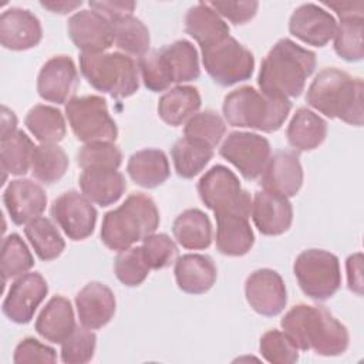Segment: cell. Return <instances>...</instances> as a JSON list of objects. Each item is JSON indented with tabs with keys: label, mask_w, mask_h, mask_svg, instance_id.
<instances>
[{
	"label": "cell",
	"mask_w": 364,
	"mask_h": 364,
	"mask_svg": "<svg viewBox=\"0 0 364 364\" xmlns=\"http://www.w3.org/2000/svg\"><path fill=\"white\" fill-rule=\"evenodd\" d=\"M280 326L299 350H313L318 355H340L350 343L347 327L324 306L297 304L284 314Z\"/></svg>",
	"instance_id": "obj_1"
},
{
	"label": "cell",
	"mask_w": 364,
	"mask_h": 364,
	"mask_svg": "<svg viewBox=\"0 0 364 364\" xmlns=\"http://www.w3.org/2000/svg\"><path fill=\"white\" fill-rule=\"evenodd\" d=\"M316 54L290 38H280L262 61L257 84L263 94L276 98L299 97L314 73Z\"/></svg>",
	"instance_id": "obj_2"
},
{
	"label": "cell",
	"mask_w": 364,
	"mask_h": 364,
	"mask_svg": "<svg viewBox=\"0 0 364 364\" xmlns=\"http://www.w3.org/2000/svg\"><path fill=\"white\" fill-rule=\"evenodd\" d=\"M307 104L328 118H338L350 125H363V80L330 67L323 68L311 81Z\"/></svg>",
	"instance_id": "obj_3"
},
{
	"label": "cell",
	"mask_w": 364,
	"mask_h": 364,
	"mask_svg": "<svg viewBox=\"0 0 364 364\" xmlns=\"http://www.w3.org/2000/svg\"><path fill=\"white\" fill-rule=\"evenodd\" d=\"M159 226V212L155 202L144 193H131L125 202L104 215L101 240L111 250L132 247Z\"/></svg>",
	"instance_id": "obj_4"
},
{
	"label": "cell",
	"mask_w": 364,
	"mask_h": 364,
	"mask_svg": "<svg viewBox=\"0 0 364 364\" xmlns=\"http://www.w3.org/2000/svg\"><path fill=\"white\" fill-rule=\"evenodd\" d=\"M290 108L289 100L269 97L250 85L229 92L222 105L223 117L232 127L263 132L277 131L284 124Z\"/></svg>",
	"instance_id": "obj_5"
},
{
	"label": "cell",
	"mask_w": 364,
	"mask_h": 364,
	"mask_svg": "<svg viewBox=\"0 0 364 364\" xmlns=\"http://www.w3.org/2000/svg\"><path fill=\"white\" fill-rule=\"evenodd\" d=\"M80 70L88 84L114 98H127L139 88V71L124 53H81Z\"/></svg>",
	"instance_id": "obj_6"
},
{
	"label": "cell",
	"mask_w": 364,
	"mask_h": 364,
	"mask_svg": "<svg viewBox=\"0 0 364 364\" xmlns=\"http://www.w3.org/2000/svg\"><path fill=\"white\" fill-rule=\"evenodd\" d=\"M293 272L301 291L317 301L334 296L341 284L337 256L323 249L301 252L294 260Z\"/></svg>",
	"instance_id": "obj_7"
},
{
	"label": "cell",
	"mask_w": 364,
	"mask_h": 364,
	"mask_svg": "<svg viewBox=\"0 0 364 364\" xmlns=\"http://www.w3.org/2000/svg\"><path fill=\"white\" fill-rule=\"evenodd\" d=\"M65 117L77 139L84 144L114 142L118 136L107 101L100 95L73 97L65 102Z\"/></svg>",
	"instance_id": "obj_8"
},
{
	"label": "cell",
	"mask_w": 364,
	"mask_h": 364,
	"mask_svg": "<svg viewBox=\"0 0 364 364\" xmlns=\"http://www.w3.org/2000/svg\"><path fill=\"white\" fill-rule=\"evenodd\" d=\"M202 63L210 78L222 87L249 80L255 68L250 50L230 36L202 48Z\"/></svg>",
	"instance_id": "obj_9"
},
{
	"label": "cell",
	"mask_w": 364,
	"mask_h": 364,
	"mask_svg": "<svg viewBox=\"0 0 364 364\" xmlns=\"http://www.w3.org/2000/svg\"><path fill=\"white\" fill-rule=\"evenodd\" d=\"M198 193L206 208L219 212H237L250 216L252 198L240 186L237 176L223 165H215L198 182Z\"/></svg>",
	"instance_id": "obj_10"
},
{
	"label": "cell",
	"mask_w": 364,
	"mask_h": 364,
	"mask_svg": "<svg viewBox=\"0 0 364 364\" xmlns=\"http://www.w3.org/2000/svg\"><path fill=\"white\" fill-rule=\"evenodd\" d=\"M220 156L230 162L246 179H257L263 173L270 156L269 141L255 132H230L219 148Z\"/></svg>",
	"instance_id": "obj_11"
},
{
	"label": "cell",
	"mask_w": 364,
	"mask_h": 364,
	"mask_svg": "<svg viewBox=\"0 0 364 364\" xmlns=\"http://www.w3.org/2000/svg\"><path fill=\"white\" fill-rule=\"evenodd\" d=\"M51 216L73 240L88 237L97 223V210L92 202L77 191H67L55 198L51 205Z\"/></svg>",
	"instance_id": "obj_12"
},
{
	"label": "cell",
	"mask_w": 364,
	"mask_h": 364,
	"mask_svg": "<svg viewBox=\"0 0 364 364\" xmlns=\"http://www.w3.org/2000/svg\"><path fill=\"white\" fill-rule=\"evenodd\" d=\"M47 293L48 284L40 273H24L11 283L1 306L3 313L9 320L26 324L33 318Z\"/></svg>",
	"instance_id": "obj_13"
},
{
	"label": "cell",
	"mask_w": 364,
	"mask_h": 364,
	"mask_svg": "<svg viewBox=\"0 0 364 364\" xmlns=\"http://www.w3.org/2000/svg\"><path fill=\"white\" fill-rule=\"evenodd\" d=\"M245 296L250 307L262 316L280 314L287 303V290L282 276L273 269H257L245 283Z\"/></svg>",
	"instance_id": "obj_14"
},
{
	"label": "cell",
	"mask_w": 364,
	"mask_h": 364,
	"mask_svg": "<svg viewBox=\"0 0 364 364\" xmlns=\"http://www.w3.org/2000/svg\"><path fill=\"white\" fill-rule=\"evenodd\" d=\"M67 31L81 53H101L114 43L112 21L92 9L74 13L68 20Z\"/></svg>",
	"instance_id": "obj_15"
},
{
	"label": "cell",
	"mask_w": 364,
	"mask_h": 364,
	"mask_svg": "<svg viewBox=\"0 0 364 364\" xmlns=\"http://www.w3.org/2000/svg\"><path fill=\"white\" fill-rule=\"evenodd\" d=\"M78 85L75 64L68 55H54L47 60L37 77L38 95L54 104H65Z\"/></svg>",
	"instance_id": "obj_16"
},
{
	"label": "cell",
	"mask_w": 364,
	"mask_h": 364,
	"mask_svg": "<svg viewBox=\"0 0 364 364\" xmlns=\"http://www.w3.org/2000/svg\"><path fill=\"white\" fill-rule=\"evenodd\" d=\"M336 28V18L313 3L299 6L289 20V31L303 43L314 47L326 46L334 37Z\"/></svg>",
	"instance_id": "obj_17"
},
{
	"label": "cell",
	"mask_w": 364,
	"mask_h": 364,
	"mask_svg": "<svg viewBox=\"0 0 364 364\" xmlns=\"http://www.w3.org/2000/svg\"><path fill=\"white\" fill-rule=\"evenodd\" d=\"M43 37L41 23L30 10L10 7L0 16V43L4 48L21 51L36 47Z\"/></svg>",
	"instance_id": "obj_18"
},
{
	"label": "cell",
	"mask_w": 364,
	"mask_h": 364,
	"mask_svg": "<svg viewBox=\"0 0 364 364\" xmlns=\"http://www.w3.org/2000/svg\"><path fill=\"white\" fill-rule=\"evenodd\" d=\"M264 191L286 198L294 196L303 185V168L296 151H277L270 156L259 182Z\"/></svg>",
	"instance_id": "obj_19"
},
{
	"label": "cell",
	"mask_w": 364,
	"mask_h": 364,
	"mask_svg": "<svg viewBox=\"0 0 364 364\" xmlns=\"http://www.w3.org/2000/svg\"><path fill=\"white\" fill-rule=\"evenodd\" d=\"M3 202L13 223L24 225L41 216L47 206V195L31 179H14L4 189Z\"/></svg>",
	"instance_id": "obj_20"
},
{
	"label": "cell",
	"mask_w": 364,
	"mask_h": 364,
	"mask_svg": "<svg viewBox=\"0 0 364 364\" xmlns=\"http://www.w3.org/2000/svg\"><path fill=\"white\" fill-rule=\"evenodd\" d=\"M250 215L262 235L277 236L289 230L293 220V208L289 198L263 189L255 193Z\"/></svg>",
	"instance_id": "obj_21"
},
{
	"label": "cell",
	"mask_w": 364,
	"mask_h": 364,
	"mask_svg": "<svg viewBox=\"0 0 364 364\" xmlns=\"http://www.w3.org/2000/svg\"><path fill=\"white\" fill-rule=\"evenodd\" d=\"M75 307L80 323L84 327L97 330L109 323L115 313L117 301L107 284L91 282L77 293Z\"/></svg>",
	"instance_id": "obj_22"
},
{
	"label": "cell",
	"mask_w": 364,
	"mask_h": 364,
	"mask_svg": "<svg viewBox=\"0 0 364 364\" xmlns=\"http://www.w3.org/2000/svg\"><path fill=\"white\" fill-rule=\"evenodd\" d=\"M215 218L218 250L226 256L246 255L255 243L249 216L237 212H219Z\"/></svg>",
	"instance_id": "obj_23"
},
{
	"label": "cell",
	"mask_w": 364,
	"mask_h": 364,
	"mask_svg": "<svg viewBox=\"0 0 364 364\" xmlns=\"http://www.w3.org/2000/svg\"><path fill=\"white\" fill-rule=\"evenodd\" d=\"M175 279L178 287L189 294L206 293L216 282V266L210 256L189 253L175 260Z\"/></svg>",
	"instance_id": "obj_24"
},
{
	"label": "cell",
	"mask_w": 364,
	"mask_h": 364,
	"mask_svg": "<svg viewBox=\"0 0 364 364\" xmlns=\"http://www.w3.org/2000/svg\"><path fill=\"white\" fill-rule=\"evenodd\" d=\"M81 192L100 206L115 203L127 189L125 178L115 169L88 168L80 175Z\"/></svg>",
	"instance_id": "obj_25"
},
{
	"label": "cell",
	"mask_w": 364,
	"mask_h": 364,
	"mask_svg": "<svg viewBox=\"0 0 364 364\" xmlns=\"http://www.w3.org/2000/svg\"><path fill=\"white\" fill-rule=\"evenodd\" d=\"M75 328L74 310L68 299L54 296L40 311L36 331L47 341L61 344Z\"/></svg>",
	"instance_id": "obj_26"
},
{
	"label": "cell",
	"mask_w": 364,
	"mask_h": 364,
	"mask_svg": "<svg viewBox=\"0 0 364 364\" xmlns=\"http://www.w3.org/2000/svg\"><path fill=\"white\" fill-rule=\"evenodd\" d=\"M185 30L198 41L200 48L209 47L229 36V26L208 3H198L188 10Z\"/></svg>",
	"instance_id": "obj_27"
},
{
	"label": "cell",
	"mask_w": 364,
	"mask_h": 364,
	"mask_svg": "<svg viewBox=\"0 0 364 364\" xmlns=\"http://www.w3.org/2000/svg\"><path fill=\"white\" fill-rule=\"evenodd\" d=\"M127 172L136 185L152 189L162 185L169 178L171 169L164 151L146 148L129 156Z\"/></svg>",
	"instance_id": "obj_28"
},
{
	"label": "cell",
	"mask_w": 364,
	"mask_h": 364,
	"mask_svg": "<svg viewBox=\"0 0 364 364\" xmlns=\"http://www.w3.org/2000/svg\"><path fill=\"white\" fill-rule=\"evenodd\" d=\"M286 136L296 151L316 149L327 136V122L314 111L301 107L290 119Z\"/></svg>",
	"instance_id": "obj_29"
},
{
	"label": "cell",
	"mask_w": 364,
	"mask_h": 364,
	"mask_svg": "<svg viewBox=\"0 0 364 364\" xmlns=\"http://www.w3.org/2000/svg\"><path fill=\"white\" fill-rule=\"evenodd\" d=\"M200 94L192 85H178L168 90L158 101V115L172 127L182 125L200 108Z\"/></svg>",
	"instance_id": "obj_30"
},
{
	"label": "cell",
	"mask_w": 364,
	"mask_h": 364,
	"mask_svg": "<svg viewBox=\"0 0 364 364\" xmlns=\"http://www.w3.org/2000/svg\"><path fill=\"white\" fill-rule=\"evenodd\" d=\"M176 242L191 250L206 249L212 243V225L205 212L200 209H186L179 213L172 225Z\"/></svg>",
	"instance_id": "obj_31"
},
{
	"label": "cell",
	"mask_w": 364,
	"mask_h": 364,
	"mask_svg": "<svg viewBox=\"0 0 364 364\" xmlns=\"http://www.w3.org/2000/svg\"><path fill=\"white\" fill-rule=\"evenodd\" d=\"M171 156L176 173L181 178L191 179L209 164L213 156V148L206 142L183 136L172 145Z\"/></svg>",
	"instance_id": "obj_32"
},
{
	"label": "cell",
	"mask_w": 364,
	"mask_h": 364,
	"mask_svg": "<svg viewBox=\"0 0 364 364\" xmlns=\"http://www.w3.org/2000/svg\"><path fill=\"white\" fill-rule=\"evenodd\" d=\"M24 124L41 144H57L65 136V119L63 112L51 105L37 104L28 109Z\"/></svg>",
	"instance_id": "obj_33"
},
{
	"label": "cell",
	"mask_w": 364,
	"mask_h": 364,
	"mask_svg": "<svg viewBox=\"0 0 364 364\" xmlns=\"http://www.w3.org/2000/svg\"><path fill=\"white\" fill-rule=\"evenodd\" d=\"M34 144L26 132H16L0 138V162L1 169L11 175H24L31 168Z\"/></svg>",
	"instance_id": "obj_34"
},
{
	"label": "cell",
	"mask_w": 364,
	"mask_h": 364,
	"mask_svg": "<svg viewBox=\"0 0 364 364\" xmlns=\"http://www.w3.org/2000/svg\"><path fill=\"white\" fill-rule=\"evenodd\" d=\"M24 233L36 255L44 262L58 257L65 247L61 233L48 218L38 216L30 220L26 223Z\"/></svg>",
	"instance_id": "obj_35"
},
{
	"label": "cell",
	"mask_w": 364,
	"mask_h": 364,
	"mask_svg": "<svg viewBox=\"0 0 364 364\" xmlns=\"http://www.w3.org/2000/svg\"><path fill=\"white\" fill-rule=\"evenodd\" d=\"M68 168V156L57 144H41L33 151L31 173L47 185L60 181Z\"/></svg>",
	"instance_id": "obj_36"
},
{
	"label": "cell",
	"mask_w": 364,
	"mask_h": 364,
	"mask_svg": "<svg viewBox=\"0 0 364 364\" xmlns=\"http://www.w3.org/2000/svg\"><path fill=\"white\" fill-rule=\"evenodd\" d=\"M173 77V84L193 81L200 75L199 55L188 40H176L161 48Z\"/></svg>",
	"instance_id": "obj_37"
},
{
	"label": "cell",
	"mask_w": 364,
	"mask_h": 364,
	"mask_svg": "<svg viewBox=\"0 0 364 364\" xmlns=\"http://www.w3.org/2000/svg\"><path fill=\"white\" fill-rule=\"evenodd\" d=\"M114 44L127 55L142 57L149 50L148 27L136 17L129 16L112 23Z\"/></svg>",
	"instance_id": "obj_38"
},
{
	"label": "cell",
	"mask_w": 364,
	"mask_h": 364,
	"mask_svg": "<svg viewBox=\"0 0 364 364\" xmlns=\"http://www.w3.org/2000/svg\"><path fill=\"white\" fill-rule=\"evenodd\" d=\"M34 266V259L24 240L17 235L11 233L3 239L1 243V259L0 269L3 282L6 283L11 277H18L27 273Z\"/></svg>",
	"instance_id": "obj_39"
},
{
	"label": "cell",
	"mask_w": 364,
	"mask_h": 364,
	"mask_svg": "<svg viewBox=\"0 0 364 364\" xmlns=\"http://www.w3.org/2000/svg\"><path fill=\"white\" fill-rule=\"evenodd\" d=\"M363 31L364 20L363 17L340 18V24L334 34V51L338 57L346 61L354 63L364 57L363 50Z\"/></svg>",
	"instance_id": "obj_40"
},
{
	"label": "cell",
	"mask_w": 364,
	"mask_h": 364,
	"mask_svg": "<svg viewBox=\"0 0 364 364\" xmlns=\"http://www.w3.org/2000/svg\"><path fill=\"white\" fill-rule=\"evenodd\" d=\"M138 71L141 74L144 85L152 91H165L171 84H173V77L171 67L159 50H151L138 58Z\"/></svg>",
	"instance_id": "obj_41"
},
{
	"label": "cell",
	"mask_w": 364,
	"mask_h": 364,
	"mask_svg": "<svg viewBox=\"0 0 364 364\" xmlns=\"http://www.w3.org/2000/svg\"><path fill=\"white\" fill-rule=\"evenodd\" d=\"M225 132L226 125L223 118L210 109L192 115L183 128V135L186 138L206 142L212 148H215L222 141Z\"/></svg>",
	"instance_id": "obj_42"
},
{
	"label": "cell",
	"mask_w": 364,
	"mask_h": 364,
	"mask_svg": "<svg viewBox=\"0 0 364 364\" xmlns=\"http://www.w3.org/2000/svg\"><path fill=\"white\" fill-rule=\"evenodd\" d=\"M149 264L144 256L142 247H129L121 250L114 262V272L117 279L128 286H139L149 274Z\"/></svg>",
	"instance_id": "obj_43"
},
{
	"label": "cell",
	"mask_w": 364,
	"mask_h": 364,
	"mask_svg": "<svg viewBox=\"0 0 364 364\" xmlns=\"http://www.w3.org/2000/svg\"><path fill=\"white\" fill-rule=\"evenodd\" d=\"M122 162V152L114 142H88L77 152V164L82 169L105 168L118 169Z\"/></svg>",
	"instance_id": "obj_44"
},
{
	"label": "cell",
	"mask_w": 364,
	"mask_h": 364,
	"mask_svg": "<svg viewBox=\"0 0 364 364\" xmlns=\"http://www.w3.org/2000/svg\"><path fill=\"white\" fill-rule=\"evenodd\" d=\"M97 336L91 328L75 326L71 334L61 343V360L67 364L88 363L95 351Z\"/></svg>",
	"instance_id": "obj_45"
},
{
	"label": "cell",
	"mask_w": 364,
	"mask_h": 364,
	"mask_svg": "<svg viewBox=\"0 0 364 364\" xmlns=\"http://www.w3.org/2000/svg\"><path fill=\"white\" fill-rule=\"evenodd\" d=\"M259 350L263 358L273 364H291L299 360V348L279 330L266 331L260 338Z\"/></svg>",
	"instance_id": "obj_46"
},
{
	"label": "cell",
	"mask_w": 364,
	"mask_h": 364,
	"mask_svg": "<svg viewBox=\"0 0 364 364\" xmlns=\"http://www.w3.org/2000/svg\"><path fill=\"white\" fill-rule=\"evenodd\" d=\"M144 256L154 270H161L171 266L176 256L178 247L175 242L165 233H151L142 239Z\"/></svg>",
	"instance_id": "obj_47"
},
{
	"label": "cell",
	"mask_w": 364,
	"mask_h": 364,
	"mask_svg": "<svg viewBox=\"0 0 364 364\" xmlns=\"http://www.w3.org/2000/svg\"><path fill=\"white\" fill-rule=\"evenodd\" d=\"M13 361L16 364H26V363H55L57 354L55 350L43 344L37 338L27 337L21 340L13 355Z\"/></svg>",
	"instance_id": "obj_48"
},
{
	"label": "cell",
	"mask_w": 364,
	"mask_h": 364,
	"mask_svg": "<svg viewBox=\"0 0 364 364\" xmlns=\"http://www.w3.org/2000/svg\"><path fill=\"white\" fill-rule=\"evenodd\" d=\"M208 4L233 24L247 23L255 17L259 7L257 1H210Z\"/></svg>",
	"instance_id": "obj_49"
},
{
	"label": "cell",
	"mask_w": 364,
	"mask_h": 364,
	"mask_svg": "<svg viewBox=\"0 0 364 364\" xmlns=\"http://www.w3.org/2000/svg\"><path fill=\"white\" fill-rule=\"evenodd\" d=\"M135 1L125 0H102V1H90V7L102 16H105L109 21H117L124 17L132 16L135 10Z\"/></svg>",
	"instance_id": "obj_50"
},
{
	"label": "cell",
	"mask_w": 364,
	"mask_h": 364,
	"mask_svg": "<svg viewBox=\"0 0 364 364\" xmlns=\"http://www.w3.org/2000/svg\"><path fill=\"white\" fill-rule=\"evenodd\" d=\"M347 279L348 289L357 294L363 293V255L354 253L347 259Z\"/></svg>",
	"instance_id": "obj_51"
},
{
	"label": "cell",
	"mask_w": 364,
	"mask_h": 364,
	"mask_svg": "<svg viewBox=\"0 0 364 364\" xmlns=\"http://www.w3.org/2000/svg\"><path fill=\"white\" fill-rule=\"evenodd\" d=\"M324 6L333 9L340 18H351V17H363V1H338L330 3L324 1Z\"/></svg>",
	"instance_id": "obj_52"
},
{
	"label": "cell",
	"mask_w": 364,
	"mask_h": 364,
	"mask_svg": "<svg viewBox=\"0 0 364 364\" xmlns=\"http://www.w3.org/2000/svg\"><path fill=\"white\" fill-rule=\"evenodd\" d=\"M40 4L44 9L50 10L51 13L67 14L70 11H74L77 7H80L82 4V1H41Z\"/></svg>",
	"instance_id": "obj_53"
},
{
	"label": "cell",
	"mask_w": 364,
	"mask_h": 364,
	"mask_svg": "<svg viewBox=\"0 0 364 364\" xmlns=\"http://www.w3.org/2000/svg\"><path fill=\"white\" fill-rule=\"evenodd\" d=\"M17 131V118L7 107L1 108V138Z\"/></svg>",
	"instance_id": "obj_54"
}]
</instances>
